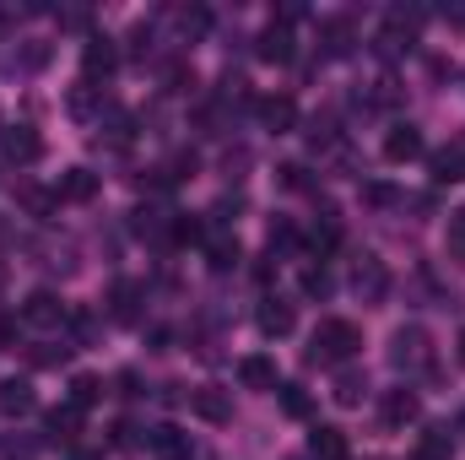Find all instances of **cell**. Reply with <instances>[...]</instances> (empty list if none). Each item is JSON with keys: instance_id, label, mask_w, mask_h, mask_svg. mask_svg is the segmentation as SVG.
Here are the masks:
<instances>
[{"instance_id": "1", "label": "cell", "mask_w": 465, "mask_h": 460, "mask_svg": "<svg viewBox=\"0 0 465 460\" xmlns=\"http://www.w3.org/2000/svg\"><path fill=\"white\" fill-rule=\"evenodd\" d=\"M357 346H362V331L351 320H320L309 363H347V357H357Z\"/></svg>"}, {"instance_id": "2", "label": "cell", "mask_w": 465, "mask_h": 460, "mask_svg": "<svg viewBox=\"0 0 465 460\" xmlns=\"http://www.w3.org/2000/svg\"><path fill=\"white\" fill-rule=\"evenodd\" d=\"M390 363L406 368V374L428 368V363H433V352H428V331H422V325H401V331L390 336Z\"/></svg>"}, {"instance_id": "3", "label": "cell", "mask_w": 465, "mask_h": 460, "mask_svg": "<svg viewBox=\"0 0 465 460\" xmlns=\"http://www.w3.org/2000/svg\"><path fill=\"white\" fill-rule=\"evenodd\" d=\"M351 293H357L362 304H379V298L390 293V271H384L379 255H362V260L351 265Z\"/></svg>"}, {"instance_id": "4", "label": "cell", "mask_w": 465, "mask_h": 460, "mask_svg": "<svg viewBox=\"0 0 465 460\" xmlns=\"http://www.w3.org/2000/svg\"><path fill=\"white\" fill-rule=\"evenodd\" d=\"M119 65V49L109 33H93L87 44H82V82H98V76H114Z\"/></svg>"}, {"instance_id": "5", "label": "cell", "mask_w": 465, "mask_h": 460, "mask_svg": "<svg viewBox=\"0 0 465 460\" xmlns=\"http://www.w3.org/2000/svg\"><path fill=\"white\" fill-rule=\"evenodd\" d=\"M65 315H71L65 298L49 293V287H38V293L22 298V320H27V325H44V331H49V325H65Z\"/></svg>"}, {"instance_id": "6", "label": "cell", "mask_w": 465, "mask_h": 460, "mask_svg": "<svg viewBox=\"0 0 465 460\" xmlns=\"http://www.w3.org/2000/svg\"><path fill=\"white\" fill-rule=\"evenodd\" d=\"M411 38H417V16L390 11V22L379 27V38H373V44H379V55H384V60H395V55H406V49H411Z\"/></svg>"}, {"instance_id": "7", "label": "cell", "mask_w": 465, "mask_h": 460, "mask_svg": "<svg viewBox=\"0 0 465 460\" xmlns=\"http://www.w3.org/2000/svg\"><path fill=\"white\" fill-rule=\"evenodd\" d=\"M0 146H5V163H16V168H27V163H38V157H44V135H38L33 125L5 130V135H0Z\"/></svg>"}, {"instance_id": "8", "label": "cell", "mask_w": 465, "mask_h": 460, "mask_svg": "<svg viewBox=\"0 0 465 460\" xmlns=\"http://www.w3.org/2000/svg\"><path fill=\"white\" fill-rule=\"evenodd\" d=\"M379 417H384V428H406V423H417V417H422V401H417V390H384V401H379Z\"/></svg>"}, {"instance_id": "9", "label": "cell", "mask_w": 465, "mask_h": 460, "mask_svg": "<svg viewBox=\"0 0 465 460\" xmlns=\"http://www.w3.org/2000/svg\"><path fill=\"white\" fill-rule=\"evenodd\" d=\"M146 445H152V455H157V460H190V455H195V445H190V434H184L179 423L152 428V434H146Z\"/></svg>"}, {"instance_id": "10", "label": "cell", "mask_w": 465, "mask_h": 460, "mask_svg": "<svg viewBox=\"0 0 465 460\" xmlns=\"http://www.w3.org/2000/svg\"><path fill=\"white\" fill-rule=\"evenodd\" d=\"M190 412H195L201 423H228L232 417V395L228 390H217V385H201V390H190Z\"/></svg>"}, {"instance_id": "11", "label": "cell", "mask_w": 465, "mask_h": 460, "mask_svg": "<svg viewBox=\"0 0 465 460\" xmlns=\"http://www.w3.org/2000/svg\"><path fill=\"white\" fill-rule=\"evenodd\" d=\"M93 195H98V174L93 168H65L60 185H54V201H71V206H82Z\"/></svg>"}, {"instance_id": "12", "label": "cell", "mask_w": 465, "mask_h": 460, "mask_svg": "<svg viewBox=\"0 0 465 460\" xmlns=\"http://www.w3.org/2000/svg\"><path fill=\"white\" fill-rule=\"evenodd\" d=\"M292 55H298V49H292V27H287V22H271V27L260 33V60H265V65H287Z\"/></svg>"}, {"instance_id": "13", "label": "cell", "mask_w": 465, "mask_h": 460, "mask_svg": "<svg viewBox=\"0 0 465 460\" xmlns=\"http://www.w3.org/2000/svg\"><path fill=\"white\" fill-rule=\"evenodd\" d=\"M411 157H422V130L417 125H395L384 135V163H411Z\"/></svg>"}, {"instance_id": "14", "label": "cell", "mask_w": 465, "mask_h": 460, "mask_svg": "<svg viewBox=\"0 0 465 460\" xmlns=\"http://www.w3.org/2000/svg\"><path fill=\"white\" fill-rule=\"evenodd\" d=\"M254 115H260L265 130H276V135H282V130H292V125H298V104H292L287 93H276V98H260V104H254Z\"/></svg>"}, {"instance_id": "15", "label": "cell", "mask_w": 465, "mask_h": 460, "mask_svg": "<svg viewBox=\"0 0 465 460\" xmlns=\"http://www.w3.org/2000/svg\"><path fill=\"white\" fill-rule=\"evenodd\" d=\"M254 320H260V336H287V331L298 325V315H292V304H287V298H265Z\"/></svg>"}, {"instance_id": "16", "label": "cell", "mask_w": 465, "mask_h": 460, "mask_svg": "<svg viewBox=\"0 0 465 460\" xmlns=\"http://www.w3.org/2000/svg\"><path fill=\"white\" fill-rule=\"evenodd\" d=\"M65 109H71L76 119H104L109 104H104V87H98V82H76L71 98H65Z\"/></svg>"}, {"instance_id": "17", "label": "cell", "mask_w": 465, "mask_h": 460, "mask_svg": "<svg viewBox=\"0 0 465 460\" xmlns=\"http://www.w3.org/2000/svg\"><path fill=\"white\" fill-rule=\"evenodd\" d=\"M309 460H347V434L320 423V428L309 434Z\"/></svg>"}, {"instance_id": "18", "label": "cell", "mask_w": 465, "mask_h": 460, "mask_svg": "<svg viewBox=\"0 0 465 460\" xmlns=\"http://www.w3.org/2000/svg\"><path fill=\"white\" fill-rule=\"evenodd\" d=\"M238 379H243L249 390H276V363L254 352V357H243V363H238Z\"/></svg>"}, {"instance_id": "19", "label": "cell", "mask_w": 465, "mask_h": 460, "mask_svg": "<svg viewBox=\"0 0 465 460\" xmlns=\"http://www.w3.org/2000/svg\"><path fill=\"white\" fill-rule=\"evenodd\" d=\"M33 401H38V395H33V385H27V379H5V385H0V412H5V417L33 412Z\"/></svg>"}, {"instance_id": "20", "label": "cell", "mask_w": 465, "mask_h": 460, "mask_svg": "<svg viewBox=\"0 0 465 460\" xmlns=\"http://www.w3.org/2000/svg\"><path fill=\"white\" fill-rule=\"evenodd\" d=\"M433 179H439V185H450V179H465V141L444 146V152H433Z\"/></svg>"}, {"instance_id": "21", "label": "cell", "mask_w": 465, "mask_h": 460, "mask_svg": "<svg viewBox=\"0 0 465 460\" xmlns=\"http://www.w3.org/2000/svg\"><path fill=\"white\" fill-rule=\"evenodd\" d=\"M44 428H49V439H76V428H82V406H54L49 417H44Z\"/></svg>"}, {"instance_id": "22", "label": "cell", "mask_w": 465, "mask_h": 460, "mask_svg": "<svg viewBox=\"0 0 465 460\" xmlns=\"http://www.w3.org/2000/svg\"><path fill=\"white\" fill-rule=\"evenodd\" d=\"M98 401H104V379L76 374V379H71V406H82V412H87V406H98Z\"/></svg>"}, {"instance_id": "23", "label": "cell", "mask_w": 465, "mask_h": 460, "mask_svg": "<svg viewBox=\"0 0 465 460\" xmlns=\"http://www.w3.org/2000/svg\"><path fill=\"white\" fill-rule=\"evenodd\" d=\"M362 395H368V379H362L357 368L336 374V401H341V406H362Z\"/></svg>"}, {"instance_id": "24", "label": "cell", "mask_w": 465, "mask_h": 460, "mask_svg": "<svg viewBox=\"0 0 465 460\" xmlns=\"http://www.w3.org/2000/svg\"><path fill=\"white\" fill-rule=\"evenodd\" d=\"M206 27H212V11H206V5H190V11H179V38H184V44H195Z\"/></svg>"}, {"instance_id": "25", "label": "cell", "mask_w": 465, "mask_h": 460, "mask_svg": "<svg viewBox=\"0 0 465 460\" xmlns=\"http://www.w3.org/2000/svg\"><path fill=\"white\" fill-rule=\"evenodd\" d=\"M450 428H428L422 434V445H417V460H450Z\"/></svg>"}, {"instance_id": "26", "label": "cell", "mask_w": 465, "mask_h": 460, "mask_svg": "<svg viewBox=\"0 0 465 460\" xmlns=\"http://www.w3.org/2000/svg\"><path fill=\"white\" fill-rule=\"evenodd\" d=\"M320 33H325V55H336V60H341V55L351 49V27L341 22V16H331V22H325Z\"/></svg>"}, {"instance_id": "27", "label": "cell", "mask_w": 465, "mask_h": 460, "mask_svg": "<svg viewBox=\"0 0 465 460\" xmlns=\"http://www.w3.org/2000/svg\"><path fill=\"white\" fill-rule=\"evenodd\" d=\"M276 395H282V412H287V417H309V395H303V385H276Z\"/></svg>"}, {"instance_id": "28", "label": "cell", "mask_w": 465, "mask_h": 460, "mask_svg": "<svg viewBox=\"0 0 465 460\" xmlns=\"http://www.w3.org/2000/svg\"><path fill=\"white\" fill-rule=\"evenodd\" d=\"M135 298H141V287H130V282H119L114 287V320H135Z\"/></svg>"}, {"instance_id": "29", "label": "cell", "mask_w": 465, "mask_h": 460, "mask_svg": "<svg viewBox=\"0 0 465 460\" xmlns=\"http://www.w3.org/2000/svg\"><path fill=\"white\" fill-rule=\"evenodd\" d=\"M27 357H33V368H60V363H71V346H33Z\"/></svg>"}, {"instance_id": "30", "label": "cell", "mask_w": 465, "mask_h": 460, "mask_svg": "<svg viewBox=\"0 0 465 460\" xmlns=\"http://www.w3.org/2000/svg\"><path fill=\"white\" fill-rule=\"evenodd\" d=\"M228 265H238V238H217L212 244V271H228Z\"/></svg>"}, {"instance_id": "31", "label": "cell", "mask_w": 465, "mask_h": 460, "mask_svg": "<svg viewBox=\"0 0 465 460\" xmlns=\"http://www.w3.org/2000/svg\"><path fill=\"white\" fill-rule=\"evenodd\" d=\"M303 293H309V298H325V293H331V271H325V265H309V271H303Z\"/></svg>"}, {"instance_id": "32", "label": "cell", "mask_w": 465, "mask_h": 460, "mask_svg": "<svg viewBox=\"0 0 465 460\" xmlns=\"http://www.w3.org/2000/svg\"><path fill=\"white\" fill-rule=\"evenodd\" d=\"M450 255L465 265V212H455V217H450Z\"/></svg>"}, {"instance_id": "33", "label": "cell", "mask_w": 465, "mask_h": 460, "mask_svg": "<svg viewBox=\"0 0 465 460\" xmlns=\"http://www.w3.org/2000/svg\"><path fill=\"white\" fill-rule=\"evenodd\" d=\"M44 60H49V44H38V38H33V44L22 49V65H27V71H38Z\"/></svg>"}, {"instance_id": "34", "label": "cell", "mask_w": 465, "mask_h": 460, "mask_svg": "<svg viewBox=\"0 0 465 460\" xmlns=\"http://www.w3.org/2000/svg\"><path fill=\"white\" fill-rule=\"evenodd\" d=\"M362 201H368V206H390L395 190H390V185H362Z\"/></svg>"}, {"instance_id": "35", "label": "cell", "mask_w": 465, "mask_h": 460, "mask_svg": "<svg viewBox=\"0 0 465 460\" xmlns=\"http://www.w3.org/2000/svg\"><path fill=\"white\" fill-rule=\"evenodd\" d=\"M282 185H287V190H303L309 179H303V168H298V163H287V168H282Z\"/></svg>"}, {"instance_id": "36", "label": "cell", "mask_w": 465, "mask_h": 460, "mask_svg": "<svg viewBox=\"0 0 465 460\" xmlns=\"http://www.w3.org/2000/svg\"><path fill=\"white\" fill-rule=\"evenodd\" d=\"M11 331H16V325H11V320H0V346L11 342Z\"/></svg>"}, {"instance_id": "37", "label": "cell", "mask_w": 465, "mask_h": 460, "mask_svg": "<svg viewBox=\"0 0 465 460\" xmlns=\"http://www.w3.org/2000/svg\"><path fill=\"white\" fill-rule=\"evenodd\" d=\"M65 460H104V455H93V450H71Z\"/></svg>"}, {"instance_id": "38", "label": "cell", "mask_w": 465, "mask_h": 460, "mask_svg": "<svg viewBox=\"0 0 465 460\" xmlns=\"http://www.w3.org/2000/svg\"><path fill=\"white\" fill-rule=\"evenodd\" d=\"M455 357H460V368H465V331H460V342H455Z\"/></svg>"}, {"instance_id": "39", "label": "cell", "mask_w": 465, "mask_h": 460, "mask_svg": "<svg viewBox=\"0 0 465 460\" xmlns=\"http://www.w3.org/2000/svg\"><path fill=\"white\" fill-rule=\"evenodd\" d=\"M460 434H465V412H460Z\"/></svg>"}, {"instance_id": "40", "label": "cell", "mask_w": 465, "mask_h": 460, "mask_svg": "<svg viewBox=\"0 0 465 460\" xmlns=\"http://www.w3.org/2000/svg\"><path fill=\"white\" fill-rule=\"evenodd\" d=\"M292 460H298V455H292Z\"/></svg>"}]
</instances>
